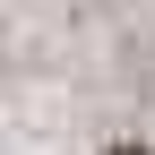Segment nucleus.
<instances>
[{"label":"nucleus","instance_id":"nucleus-1","mask_svg":"<svg viewBox=\"0 0 155 155\" xmlns=\"http://www.w3.org/2000/svg\"><path fill=\"white\" fill-rule=\"evenodd\" d=\"M112 155H147V147H112Z\"/></svg>","mask_w":155,"mask_h":155}]
</instances>
